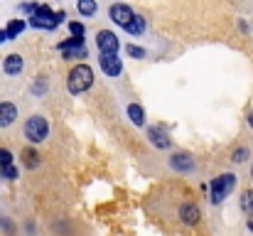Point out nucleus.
I'll return each mask as SVG.
<instances>
[{
  "label": "nucleus",
  "instance_id": "obj_1",
  "mask_svg": "<svg viewBox=\"0 0 253 236\" xmlns=\"http://www.w3.org/2000/svg\"><path fill=\"white\" fill-rule=\"evenodd\" d=\"M91 86H93V69H91L86 62L72 67V72H69V77H67V89H69V94L79 96V94H86Z\"/></svg>",
  "mask_w": 253,
  "mask_h": 236
},
{
  "label": "nucleus",
  "instance_id": "obj_2",
  "mask_svg": "<svg viewBox=\"0 0 253 236\" xmlns=\"http://www.w3.org/2000/svg\"><path fill=\"white\" fill-rule=\"evenodd\" d=\"M236 189V175L234 172H221L219 177H214L211 180V185H209V192H211V204H221L231 192Z\"/></svg>",
  "mask_w": 253,
  "mask_h": 236
},
{
  "label": "nucleus",
  "instance_id": "obj_3",
  "mask_svg": "<svg viewBox=\"0 0 253 236\" xmlns=\"http://www.w3.org/2000/svg\"><path fill=\"white\" fill-rule=\"evenodd\" d=\"M64 20H67V12H64V10L52 12V7H49V5H40V7H37V12H35V15H30V20H27V22H30L32 27H40V30H42V27H44V30H54V27H57L59 22H64Z\"/></svg>",
  "mask_w": 253,
  "mask_h": 236
},
{
  "label": "nucleus",
  "instance_id": "obj_4",
  "mask_svg": "<svg viewBox=\"0 0 253 236\" xmlns=\"http://www.w3.org/2000/svg\"><path fill=\"white\" fill-rule=\"evenodd\" d=\"M25 138H27L32 145L44 143V141L49 138V121H47L44 116H40V113L30 116V118L25 121Z\"/></svg>",
  "mask_w": 253,
  "mask_h": 236
},
{
  "label": "nucleus",
  "instance_id": "obj_5",
  "mask_svg": "<svg viewBox=\"0 0 253 236\" xmlns=\"http://www.w3.org/2000/svg\"><path fill=\"white\" fill-rule=\"evenodd\" d=\"M59 52H62L64 59H69V62H77V59H86V57H88L84 37H69V40L59 42Z\"/></svg>",
  "mask_w": 253,
  "mask_h": 236
},
{
  "label": "nucleus",
  "instance_id": "obj_6",
  "mask_svg": "<svg viewBox=\"0 0 253 236\" xmlns=\"http://www.w3.org/2000/svg\"><path fill=\"white\" fill-rule=\"evenodd\" d=\"M108 17L118 25V27H128L130 22H133V17H135V12H133V7L130 5H126V2H113L111 5V10H108Z\"/></svg>",
  "mask_w": 253,
  "mask_h": 236
},
{
  "label": "nucleus",
  "instance_id": "obj_7",
  "mask_svg": "<svg viewBox=\"0 0 253 236\" xmlns=\"http://www.w3.org/2000/svg\"><path fill=\"white\" fill-rule=\"evenodd\" d=\"M96 47H98L101 54H118L121 42H118V37L111 30H98L96 32Z\"/></svg>",
  "mask_w": 253,
  "mask_h": 236
},
{
  "label": "nucleus",
  "instance_id": "obj_8",
  "mask_svg": "<svg viewBox=\"0 0 253 236\" xmlns=\"http://www.w3.org/2000/svg\"><path fill=\"white\" fill-rule=\"evenodd\" d=\"M98 67L106 77H121L123 74V59L118 54H101L98 57Z\"/></svg>",
  "mask_w": 253,
  "mask_h": 236
},
{
  "label": "nucleus",
  "instance_id": "obj_9",
  "mask_svg": "<svg viewBox=\"0 0 253 236\" xmlns=\"http://www.w3.org/2000/svg\"><path fill=\"white\" fill-rule=\"evenodd\" d=\"M177 214H179V219H182V224H187V227H194L197 222H199V207L197 204H192V202H184L179 209H177Z\"/></svg>",
  "mask_w": 253,
  "mask_h": 236
},
{
  "label": "nucleus",
  "instance_id": "obj_10",
  "mask_svg": "<svg viewBox=\"0 0 253 236\" xmlns=\"http://www.w3.org/2000/svg\"><path fill=\"white\" fill-rule=\"evenodd\" d=\"M17 121V106L12 101H0V128H10Z\"/></svg>",
  "mask_w": 253,
  "mask_h": 236
},
{
  "label": "nucleus",
  "instance_id": "obj_11",
  "mask_svg": "<svg viewBox=\"0 0 253 236\" xmlns=\"http://www.w3.org/2000/svg\"><path fill=\"white\" fill-rule=\"evenodd\" d=\"M22 69H25V59H22L20 54H7V57H5V62H2V72H5V74L17 77Z\"/></svg>",
  "mask_w": 253,
  "mask_h": 236
},
{
  "label": "nucleus",
  "instance_id": "obj_12",
  "mask_svg": "<svg viewBox=\"0 0 253 236\" xmlns=\"http://www.w3.org/2000/svg\"><path fill=\"white\" fill-rule=\"evenodd\" d=\"M148 141H150V143H153L155 148H160V150H168L169 145H172L169 136L165 133V131H163V128H158V126L148 131Z\"/></svg>",
  "mask_w": 253,
  "mask_h": 236
},
{
  "label": "nucleus",
  "instance_id": "obj_13",
  "mask_svg": "<svg viewBox=\"0 0 253 236\" xmlns=\"http://www.w3.org/2000/svg\"><path fill=\"white\" fill-rule=\"evenodd\" d=\"M169 167L177 170V172H192L194 170V162H192V157L187 155V153H174V155L169 157Z\"/></svg>",
  "mask_w": 253,
  "mask_h": 236
},
{
  "label": "nucleus",
  "instance_id": "obj_14",
  "mask_svg": "<svg viewBox=\"0 0 253 236\" xmlns=\"http://www.w3.org/2000/svg\"><path fill=\"white\" fill-rule=\"evenodd\" d=\"M126 113H128V118H130V123H133V126H138V128H143V126H145V108H143L140 103H128Z\"/></svg>",
  "mask_w": 253,
  "mask_h": 236
},
{
  "label": "nucleus",
  "instance_id": "obj_15",
  "mask_svg": "<svg viewBox=\"0 0 253 236\" xmlns=\"http://www.w3.org/2000/svg\"><path fill=\"white\" fill-rule=\"evenodd\" d=\"M145 27H148L145 17H143V15H135V17H133V22L126 27V32H128V35H143V32H145Z\"/></svg>",
  "mask_w": 253,
  "mask_h": 236
},
{
  "label": "nucleus",
  "instance_id": "obj_16",
  "mask_svg": "<svg viewBox=\"0 0 253 236\" xmlns=\"http://www.w3.org/2000/svg\"><path fill=\"white\" fill-rule=\"evenodd\" d=\"M241 212L253 219V189H244L241 192Z\"/></svg>",
  "mask_w": 253,
  "mask_h": 236
},
{
  "label": "nucleus",
  "instance_id": "obj_17",
  "mask_svg": "<svg viewBox=\"0 0 253 236\" xmlns=\"http://www.w3.org/2000/svg\"><path fill=\"white\" fill-rule=\"evenodd\" d=\"M77 10H79L82 17L96 15V0H79V2H77Z\"/></svg>",
  "mask_w": 253,
  "mask_h": 236
},
{
  "label": "nucleus",
  "instance_id": "obj_18",
  "mask_svg": "<svg viewBox=\"0 0 253 236\" xmlns=\"http://www.w3.org/2000/svg\"><path fill=\"white\" fill-rule=\"evenodd\" d=\"M25 27H27V22H25V20H12V22L5 27V32H7V40H15V37H17V35H20Z\"/></svg>",
  "mask_w": 253,
  "mask_h": 236
},
{
  "label": "nucleus",
  "instance_id": "obj_19",
  "mask_svg": "<svg viewBox=\"0 0 253 236\" xmlns=\"http://www.w3.org/2000/svg\"><path fill=\"white\" fill-rule=\"evenodd\" d=\"M22 160L27 162V167H40V153L37 150H22Z\"/></svg>",
  "mask_w": 253,
  "mask_h": 236
},
{
  "label": "nucleus",
  "instance_id": "obj_20",
  "mask_svg": "<svg viewBox=\"0 0 253 236\" xmlns=\"http://www.w3.org/2000/svg\"><path fill=\"white\" fill-rule=\"evenodd\" d=\"M249 148H236L234 153H231V162H236V165H241V162H246L249 160Z\"/></svg>",
  "mask_w": 253,
  "mask_h": 236
},
{
  "label": "nucleus",
  "instance_id": "obj_21",
  "mask_svg": "<svg viewBox=\"0 0 253 236\" xmlns=\"http://www.w3.org/2000/svg\"><path fill=\"white\" fill-rule=\"evenodd\" d=\"M126 52H128V57H133V59H145V49L138 47V45H126Z\"/></svg>",
  "mask_w": 253,
  "mask_h": 236
},
{
  "label": "nucleus",
  "instance_id": "obj_22",
  "mask_svg": "<svg viewBox=\"0 0 253 236\" xmlns=\"http://www.w3.org/2000/svg\"><path fill=\"white\" fill-rule=\"evenodd\" d=\"M12 160H15V157H12V153H10L7 148H0V170H2V167H10Z\"/></svg>",
  "mask_w": 253,
  "mask_h": 236
},
{
  "label": "nucleus",
  "instance_id": "obj_23",
  "mask_svg": "<svg viewBox=\"0 0 253 236\" xmlns=\"http://www.w3.org/2000/svg\"><path fill=\"white\" fill-rule=\"evenodd\" d=\"M69 32H72V37H84V22H69Z\"/></svg>",
  "mask_w": 253,
  "mask_h": 236
},
{
  "label": "nucleus",
  "instance_id": "obj_24",
  "mask_svg": "<svg viewBox=\"0 0 253 236\" xmlns=\"http://www.w3.org/2000/svg\"><path fill=\"white\" fill-rule=\"evenodd\" d=\"M0 172H2V177H7V180H17V175H20L15 165H10V167H2Z\"/></svg>",
  "mask_w": 253,
  "mask_h": 236
},
{
  "label": "nucleus",
  "instance_id": "obj_25",
  "mask_svg": "<svg viewBox=\"0 0 253 236\" xmlns=\"http://www.w3.org/2000/svg\"><path fill=\"white\" fill-rule=\"evenodd\" d=\"M35 91H37V94H42V91H47V81L42 84V79H40V81H37V86H35Z\"/></svg>",
  "mask_w": 253,
  "mask_h": 236
},
{
  "label": "nucleus",
  "instance_id": "obj_26",
  "mask_svg": "<svg viewBox=\"0 0 253 236\" xmlns=\"http://www.w3.org/2000/svg\"><path fill=\"white\" fill-rule=\"evenodd\" d=\"M0 42H7V32L5 30H0Z\"/></svg>",
  "mask_w": 253,
  "mask_h": 236
},
{
  "label": "nucleus",
  "instance_id": "obj_27",
  "mask_svg": "<svg viewBox=\"0 0 253 236\" xmlns=\"http://www.w3.org/2000/svg\"><path fill=\"white\" fill-rule=\"evenodd\" d=\"M249 126H251V128H253V111H251V113H249Z\"/></svg>",
  "mask_w": 253,
  "mask_h": 236
},
{
  "label": "nucleus",
  "instance_id": "obj_28",
  "mask_svg": "<svg viewBox=\"0 0 253 236\" xmlns=\"http://www.w3.org/2000/svg\"><path fill=\"white\" fill-rule=\"evenodd\" d=\"M249 232H253V219H251V222H249Z\"/></svg>",
  "mask_w": 253,
  "mask_h": 236
},
{
  "label": "nucleus",
  "instance_id": "obj_29",
  "mask_svg": "<svg viewBox=\"0 0 253 236\" xmlns=\"http://www.w3.org/2000/svg\"><path fill=\"white\" fill-rule=\"evenodd\" d=\"M251 180H253V165H251Z\"/></svg>",
  "mask_w": 253,
  "mask_h": 236
}]
</instances>
